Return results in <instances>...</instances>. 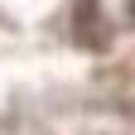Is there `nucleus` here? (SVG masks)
Segmentation results:
<instances>
[{
	"instance_id": "f257e3e1",
	"label": "nucleus",
	"mask_w": 135,
	"mask_h": 135,
	"mask_svg": "<svg viewBox=\"0 0 135 135\" xmlns=\"http://www.w3.org/2000/svg\"><path fill=\"white\" fill-rule=\"evenodd\" d=\"M87 10H92V20L111 24V29L135 24V0H87Z\"/></svg>"
}]
</instances>
